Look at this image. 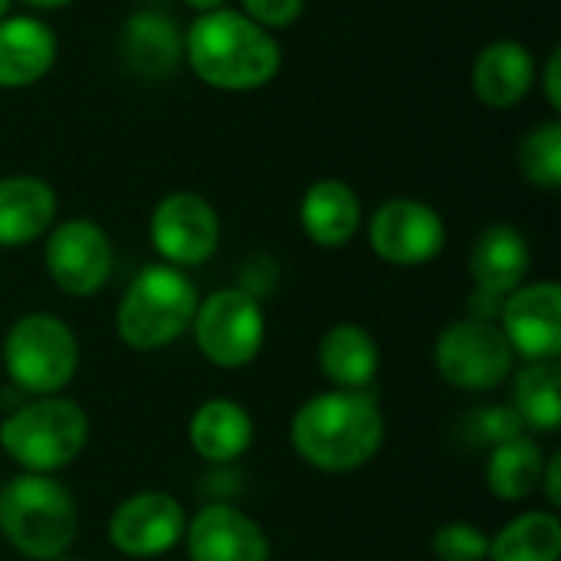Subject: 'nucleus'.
Listing matches in <instances>:
<instances>
[{"instance_id":"nucleus-3","label":"nucleus","mask_w":561,"mask_h":561,"mask_svg":"<svg viewBox=\"0 0 561 561\" xmlns=\"http://www.w3.org/2000/svg\"><path fill=\"white\" fill-rule=\"evenodd\" d=\"M79 533L72 493L43 473H16L0 486V536L26 559H62Z\"/></svg>"},{"instance_id":"nucleus-2","label":"nucleus","mask_w":561,"mask_h":561,"mask_svg":"<svg viewBox=\"0 0 561 561\" xmlns=\"http://www.w3.org/2000/svg\"><path fill=\"white\" fill-rule=\"evenodd\" d=\"M184 59L204 85L220 92L263 89L283 69L276 33L230 7L197 13L184 33Z\"/></svg>"},{"instance_id":"nucleus-26","label":"nucleus","mask_w":561,"mask_h":561,"mask_svg":"<svg viewBox=\"0 0 561 561\" xmlns=\"http://www.w3.org/2000/svg\"><path fill=\"white\" fill-rule=\"evenodd\" d=\"M519 171L529 184L542 191H559L561 187V122L549 118L536 128L526 131L519 141Z\"/></svg>"},{"instance_id":"nucleus-30","label":"nucleus","mask_w":561,"mask_h":561,"mask_svg":"<svg viewBox=\"0 0 561 561\" xmlns=\"http://www.w3.org/2000/svg\"><path fill=\"white\" fill-rule=\"evenodd\" d=\"M542 92H546V102L552 105V112L561 108V49H552L546 66H542Z\"/></svg>"},{"instance_id":"nucleus-28","label":"nucleus","mask_w":561,"mask_h":561,"mask_svg":"<svg viewBox=\"0 0 561 561\" xmlns=\"http://www.w3.org/2000/svg\"><path fill=\"white\" fill-rule=\"evenodd\" d=\"M431 549L437 561H486L490 536L473 523H444L434 533Z\"/></svg>"},{"instance_id":"nucleus-18","label":"nucleus","mask_w":561,"mask_h":561,"mask_svg":"<svg viewBox=\"0 0 561 561\" xmlns=\"http://www.w3.org/2000/svg\"><path fill=\"white\" fill-rule=\"evenodd\" d=\"M533 270V250L529 240L523 237L519 227L513 224H493L486 227L473 250H470V276L473 289L493 293V296H510L526 283Z\"/></svg>"},{"instance_id":"nucleus-17","label":"nucleus","mask_w":561,"mask_h":561,"mask_svg":"<svg viewBox=\"0 0 561 561\" xmlns=\"http://www.w3.org/2000/svg\"><path fill=\"white\" fill-rule=\"evenodd\" d=\"M59 39L49 23L36 16L0 20V89H26L36 85L56 66Z\"/></svg>"},{"instance_id":"nucleus-4","label":"nucleus","mask_w":561,"mask_h":561,"mask_svg":"<svg viewBox=\"0 0 561 561\" xmlns=\"http://www.w3.org/2000/svg\"><path fill=\"white\" fill-rule=\"evenodd\" d=\"M89 444V414L79 401L46 394L20 404L0 424V447L20 473L53 477L72 467Z\"/></svg>"},{"instance_id":"nucleus-7","label":"nucleus","mask_w":561,"mask_h":561,"mask_svg":"<svg viewBox=\"0 0 561 561\" xmlns=\"http://www.w3.org/2000/svg\"><path fill=\"white\" fill-rule=\"evenodd\" d=\"M194 342L197 352L217 368H247L266 342V316L253 293L240 286L214 289L197 302L194 312Z\"/></svg>"},{"instance_id":"nucleus-34","label":"nucleus","mask_w":561,"mask_h":561,"mask_svg":"<svg viewBox=\"0 0 561 561\" xmlns=\"http://www.w3.org/2000/svg\"><path fill=\"white\" fill-rule=\"evenodd\" d=\"M26 7H36V10H59V7H69L72 0H23Z\"/></svg>"},{"instance_id":"nucleus-1","label":"nucleus","mask_w":561,"mask_h":561,"mask_svg":"<svg viewBox=\"0 0 561 561\" xmlns=\"http://www.w3.org/2000/svg\"><path fill=\"white\" fill-rule=\"evenodd\" d=\"M296 457L322 473H355L385 447V414L371 391H319L289 421Z\"/></svg>"},{"instance_id":"nucleus-16","label":"nucleus","mask_w":561,"mask_h":561,"mask_svg":"<svg viewBox=\"0 0 561 561\" xmlns=\"http://www.w3.org/2000/svg\"><path fill=\"white\" fill-rule=\"evenodd\" d=\"M56 191L36 174L0 178V247L20 250L36 243L56 224Z\"/></svg>"},{"instance_id":"nucleus-21","label":"nucleus","mask_w":561,"mask_h":561,"mask_svg":"<svg viewBox=\"0 0 561 561\" xmlns=\"http://www.w3.org/2000/svg\"><path fill=\"white\" fill-rule=\"evenodd\" d=\"M187 440L201 460L214 467L233 463L253 444V417L233 398H210L191 414Z\"/></svg>"},{"instance_id":"nucleus-22","label":"nucleus","mask_w":561,"mask_h":561,"mask_svg":"<svg viewBox=\"0 0 561 561\" xmlns=\"http://www.w3.org/2000/svg\"><path fill=\"white\" fill-rule=\"evenodd\" d=\"M122 56L138 76L161 79L178 69L184 56V33L164 13L138 10L122 30Z\"/></svg>"},{"instance_id":"nucleus-8","label":"nucleus","mask_w":561,"mask_h":561,"mask_svg":"<svg viewBox=\"0 0 561 561\" xmlns=\"http://www.w3.org/2000/svg\"><path fill=\"white\" fill-rule=\"evenodd\" d=\"M434 365L444 385L477 394L506 385V378L516 371V355L496 322L460 319L440 332L434 345Z\"/></svg>"},{"instance_id":"nucleus-36","label":"nucleus","mask_w":561,"mask_h":561,"mask_svg":"<svg viewBox=\"0 0 561 561\" xmlns=\"http://www.w3.org/2000/svg\"><path fill=\"white\" fill-rule=\"evenodd\" d=\"M53 561H72V559H53Z\"/></svg>"},{"instance_id":"nucleus-19","label":"nucleus","mask_w":561,"mask_h":561,"mask_svg":"<svg viewBox=\"0 0 561 561\" xmlns=\"http://www.w3.org/2000/svg\"><path fill=\"white\" fill-rule=\"evenodd\" d=\"M316 362L332 388L368 391L381 368V348L365 325L335 322L332 329L322 332L316 345Z\"/></svg>"},{"instance_id":"nucleus-29","label":"nucleus","mask_w":561,"mask_h":561,"mask_svg":"<svg viewBox=\"0 0 561 561\" xmlns=\"http://www.w3.org/2000/svg\"><path fill=\"white\" fill-rule=\"evenodd\" d=\"M240 7H243V13L253 23H260L263 30L276 33V30L293 26L302 16L306 0H240Z\"/></svg>"},{"instance_id":"nucleus-5","label":"nucleus","mask_w":561,"mask_h":561,"mask_svg":"<svg viewBox=\"0 0 561 561\" xmlns=\"http://www.w3.org/2000/svg\"><path fill=\"white\" fill-rule=\"evenodd\" d=\"M197 302V286L184 270L151 263L125 286L115 309V332L135 352H158L191 329Z\"/></svg>"},{"instance_id":"nucleus-27","label":"nucleus","mask_w":561,"mask_h":561,"mask_svg":"<svg viewBox=\"0 0 561 561\" xmlns=\"http://www.w3.org/2000/svg\"><path fill=\"white\" fill-rule=\"evenodd\" d=\"M526 424L519 421V414L510 404H493V408H480L463 421V437L477 447H500L513 437H523Z\"/></svg>"},{"instance_id":"nucleus-9","label":"nucleus","mask_w":561,"mask_h":561,"mask_svg":"<svg viewBox=\"0 0 561 561\" xmlns=\"http://www.w3.org/2000/svg\"><path fill=\"white\" fill-rule=\"evenodd\" d=\"M43 263L59 293L72 299H89L108 283L115 266V250L108 233L95 220L69 217L49 227Z\"/></svg>"},{"instance_id":"nucleus-35","label":"nucleus","mask_w":561,"mask_h":561,"mask_svg":"<svg viewBox=\"0 0 561 561\" xmlns=\"http://www.w3.org/2000/svg\"><path fill=\"white\" fill-rule=\"evenodd\" d=\"M10 3H13V0H0V20H3L7 13H10Z\"/></svg>"},{"instance_id":"nucleus-14","label":"nucleus","mask_w":561,"mask_h":561,"mask_svg":"<svg viewBox=\"0 0 561 561\" xmlns=\"http://www.w3.org/2000/svg\"><path fill=\"white\" fill-rule=\"evenodd\" d=\"M184 546L191 561H270L263 526L230 503H210L187 519Z\"/></svg>"},{"instance_id":"nucleus-10","label":"nucleus","mask_w":561,"mask_h":561,"mask_svg":"<svg viewBox=\"0 0 561 561\" xmlns=\"http://www.w3.org/2000/svg\"><path fill=\"white\" fill-rule=\"evenodd\" d=\"M148 237L161 263L178 270L204 266L220 247V217L207 197L194 191H174L154 204Z\"/></svg>"},{"instance_id":"nucleus-33","label":"nucleus","mask_w":561,"mask_h":561,"mask_svg":"<svg viewBox=\"0 0 561 561\" xmlns=\"http://www.w3.org/2000/svg\"><path fill=\"white\" fill-rule=\"evenodd\" d=\"M191 10H197V13H210V10H220V7H227V0H184Z\"/></svg>"},{"instance_id":"nucleus-32","label":"nucleus","mask_w":561,"mask_h":561,"mask_svg":"<svg viewBox=\"0 0 561 561\" xmlns=\"http://www.w3.org/2000/svg\"><path fill=\"white\" fill-rule=\"evenodd\" d=\"M539 490H546V500H549V510L556 513L561 506V450H556L546 467H542V483Z\"/></svg>"},{"instance_id":"nucleus-13","label":"nucleus","mask_w":561,"mask_h":561,"mask_svg":"<svg viewBox=\"0 0 561 561\" xmlns=\"http://www.w3.org/2000/svg\"><path fill=\"white\" fill-rule=\"evenodd\" d=\"M500 332L516 358L552 362L561 355V286L556 279L523 283L500 312Z\"/></svg>"},{"instance_id":"nucleus-20","label":"nucleus","mask_w":561,"mask_h":561,"mask_svg":"<svg viewBox=\"0 0 561 561\" xmlns=\"http://www.w3.org/2000/svg\"><path fill=\"white\" fill-rule=\"evenodd\" d=\"M302 233L325 250H339L355 240L362 227V201L352 184L339 178H322L306 187L299 201Z\"/></svg>"},{"instance_id":"nucleus-31","label":"nucleus","mask_w":561,"mask_h":561,"mask_svg":"<svg viewBox=\"0 0 561 561\" xmlns=\"http://www.w3.org/2000/svg\"><path fill=\"white\" fill-rule=\"evenodd\" d=\"M503 296H493V293H483V289H473L470 293V316L467 319H480V322H500V312H503Z\"/></svg>"},{"instance_id":"nucleus-24","label":"nucleus","mask_w":561,"mask_h":561,"mask_svg":"<svg viewBox=\"0 0 561 561\" xmlns=\"http://www.w3.org/2000/svg\"><path fill=\"white\" fill-rule=\"evenodd\" d=\"M510 408L519 414L526 431L556 434L561 424V365L552 362H526V368L513 378Z\"/></svg>"},{"instance_id":"nucleus-12","label":"nucleus","mask_w":561,"mask_h":561,"mask_svg":"<svg viewBox=\"0 0 561 561\" xmlns=\"http://www.w3.org/2000/svg\"><path fill=\"white\" fill-rule=\"evenodd\" d=\"M187 513L178 496L145 490L122 500L108 516V546L128 559H158L184 542Z\"/></svg>"},{"instance_id":"nucleus-25","label":"nucleus","mask_w":561,"mask_h":561,"mask_svg":"<svg viewBox=\"0 0 561 561\" xmlns=\"http://www.w3.org/2000/svg\"><path fill=\"white\" fill-rule=\"evenodd\" d=\"M561 519L552 510H533L510 519L493 539L486 561H559Z\"/></svg>"},{"instance_id":"nucleus-11","label":"nucleus","mask_w":561,"mask_h":561,"mask_svg":"<svg viewBox=\"0 0 561 561\" xmlns=\"http://www.w3.org/2000/svg\"><path fill=\"white\" fill-rule=\"evenodd\" d=\"M368 247L391 266H424L444 253L447 224L427 201L391 197L368 220Z\"/></svg>"},{"instance_id":"nucleus-15","label":"nucleus","mask_w":561,"mask_h":561,"mask_svg":"<svg viewBox=\"0 0 561 561\" xmlns=\"http://www.w3.org/2000/svg\"><path fill=\"white\" fill-rule=\"evenodd\" d=\"M536 79H539L536 56L519 39H493L477 53L470 72L473 95L486 108H500V112L516 108L536 89Z\"/></svg>"},{"instance_id":"nucleus-23","label":"nucleus","mask_w":561,"mask_h":561,"mask_svg":"<svg viewBox=\"0 0 561 561\" xmlns=\"http://www.w3.org/2000/svg\"><path fill=\"white\" fill-rule=\"evenodd\" d=\"M542 467H546V457H542V447L536 444V437H529V434L513 437L490 450L486 486L503 503H523L539 490Z\"/></svg>"},{"instance_id":"nucleus-6","label":"nucleus","mask_w":561,"mask_h":561,"mask_svg":"<svg viewBox=\"0 0 561 561\" xmlns=\"http://www.w3.org/2000/svg\"><path fill=\"white\" fill-rule=\"evenodd\" d=\"M3 368L10 381L33 394H59L79 371V339L53 312H26L3 335Z\"/></svg>"}]
</instances>
